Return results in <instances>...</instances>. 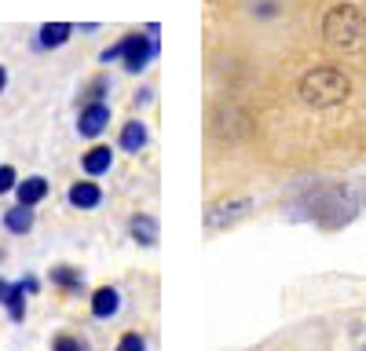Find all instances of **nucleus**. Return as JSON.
Here are the masks:
<instances>
[{
	"instance_id": "5",
	"label": "nucleus",
	"mask_w": 366,
	"mask_h": 351,
	"mask_svg": "<svg viewBox=\"0 0 366 351\" xmlns=\"http://www.w3.org/2000/svg\"><path fill=\"white\" fill-rule=\"evenodd\" d=\"M110 125V106L103 99H92V103H81L77 110V136L84 139H99Z\"/></svg>"
},
{
	"instance_id": "21",
	"label": "nucleus",
	"mask_w": 366,
	"mask_h": 351,
	"mask_svg": "<svg viewBox=\"0 0 366 351\" xmlns=\"http://www.w3.org/2000/svg\"><path fill=\"white\" fill-rule=\"evenodd\" d=\"M8 289H11V282H4V278H0V304L8 300Z\"/></svg>"
},
{
	"instance_id": "7",
	"label": "nucleus",
	"mask_w": 366,
	"mask_h": 351,
	"mask_svg": "<svg viewBox=\"0 0 366 351\" xmlns=\"http://www.w3.org/2000/svg\"><path fill=\"white\" fill-rule=\"evenodd\" d=\"M110 168H114V151H110V146H103V143H96L92 151H84V154H81V172H84V176H92V180L107 176Z\"/></svg>"
},
{
	"instance_id": "9",
	"label": "nucleus",
	"mask_w": 366,
	"mask_h": 351,
	"mask_svg": "<svg viewBox=\"0 0 366 351\" xmlns=\"http://www.w3.org/2000/svg\"><path fill=\"white\" fill-rule=\"evenodd\" d=\"M48 180L44 176H26V180H19V187H15V198H19V205H29V209H37V205L48 198Z\"/></svg>"
},
{
	"instance_id": "22",
	"label": "nucleus",
	"mask_w": 366,
	"mask_h": 351,
	"mask_svg": "<svg viewBox=\"0 0 366 351\" xmlns=\"http://www.w3.org/2000/svg\"><path fill=\"white\" fill-rule=\"evenodd\" d=\"M4 88H8V66L0 63V92H4Z\"/></svg>"
},
{
	"instance_id": "23",
	"label": "nucleus",
	"mask_w": 366,
	"mask_h": 351,
	"mask_svg": "<svg viewBox=\"0 0 366 351\" xmlns=\"http://www.w3.org/2000/svg\"><path fill=\"white\" fill-rule=\"evenodd\" d=\"M0 260H4V249H0Z\"/></svg>"
},
{
	"instance_id": "16",
	"label": "nucleus",
	"mask_w": 366,
	"mask_h": 351,
	"mask_svg": "<svg viewBox=\"0 0 366 351\" xmlns=\"http://www.w3.org/2000/svg\"><path fill=\"white\" fill-rule=\"evenodd\" d=\"M51 351H88V344L81 337H74V333H59L51 340Z\"/></svg>"
},
{
	"instance_id": "18",
	"label": "nucleus",
	"mask_w": 366,
	"mask_h": 351,
	"mask_svg": "<svg viewBox=\"0 0 366 351\" xmlns=\"http://www.w3.org/2000/svg\"><path fill=\"white\" fill-rule=\"evenodd\" d=\"M19 187V172L11 165H0V194H11Z\"/></svg>"
},
{
	"instance_id": "20",
	"label": "nucleus",
	"mask_w": 366,
	"mask_h": 351,
	"mask_svg": "<svg viewBox=\"0 0 366 351\" xmlns=\"http://www.w3.org/2000/svg\"><path fill=\"white\" fill-rule=\"evenodd\" d=\"M22 289H26V292H29V297H34V292H37V289H41V282H37V278H34V275H26V278H22Z\"/></svg>"
},
{
	"instance_id": "6",
	"label": "nucleus",
	"mask_w": 366,
	"mask_h": 351,
	"mask_svg": "<svg viewBox=\"0 0 366 351\" xmlns=\"http://www.w3.org/2000/svg\"><path fill=\"white\" fill-rule=\"evenodd\" d=\"M66 201L74 205V209H81V213H92V209H99V205H103V187L92 180V176H84V180L70 183Z\"/></svg>"
},
{
	"instance_id": "10",
	"label": "nucleus",
	"mask_w": 366,
	"mask_h": 351,
	"mask_svg": "<svg viewBox=\"0 0 366 351\" xmlns=\"http://www.w3.org/2000/svg\"><path fill=\"white\" fill-rule=\"evenodd\" d=\"M129 234H132V242H136V245L154 249V245H158V220H154V216H147V213H136V216L129 220Z\"/></svg>"
},
{
	"instance_id": "2",
	"label": "nucleus",
	"mask_w": 366,
	"mask_h": 351,
	"mask_svg": "<svg viewBox=\"0 0 366 351\" xmlns=\"http://www.w3.org/2000/svg\"><path fill=\"white\" fill-rule=\"evenodd\" d=\"M322 37L330 48H341V51H352L362 44L366 37V19L355 4H333L322 19Z\"/></svg>"
},
{
	"instance_id": "15",
	"label": "nucleus",
	"mask_w": 366,
	"mask_h": 351,
	"mask_svg": "<svg viewBox=\"0 0 366 351\" xmlns=\"http://www.w3.org/2000/svg\"><path fill=\"white\" fill-rule=\"evenodd\" d=\"M26 300H29V292L22 289V282H11L8 300H4V307H8V318H11V322H22V318H26Z\"/></svg>"
},
{
	"instance_id": "17",
	"label": "nucleus",
	"mask_w": 366,
	"mask_h": 351,
	"mask_svg": "<svg viewBox=\"0 0 366 351\" xmlns=\"http://www.w3.org/2000/svg\"><path fill=\"white\" fill-rule=\"evenodd\" d=\"M114 351H147V340L139 333H121V340H117Z\"/></svg>"
},
{
	"instance_id": "19",
	"label": "nucleus",
	"mask_w": 366,
	"mask_h": 351,
	"mask_svg": "<svg viewBox=\"0 0 366 351\" xmlns=\"http://www.w3.org/2000/svg\"><path fill=\"white\" fill-rule=\"evenodd\" d=\"M103 92H110V81L107 77H96L88 88H84V103H92V99H103Z\"/></svg>"
},
{
	"instance_id": "12",
	"label": "nucleus",
	"mask_w": 366,
	"mask_h": 351,
	"mask_svg": "<svg viewBox=\"0 0 366 351\" xmlns=\"http://www.w3.org/2000/svg\"><path fill=\"white\" fill-rule=\"evenodd\" d=\"M117 146H121L125 154H139L143 146H147V125H143V121L121 125V139H117Z\"/></svg>"
},
{
	"instance_id": "8",
	"label": "nucleus",
	"mask_w": 366,
	"mask_h": 351,
	"mask_svg": "<svg viewBox=\"0 0 366 351\" xmlns=\"http://www.w3.org/2000/svg\"><path fill=\"white\" fill-rule=\"evenodd\" d=\"M117 311H121V292L114 285H99L96 292H92V318L110 322Z\"/></svg>"
},
{
	"instance_id": "11",
	"label": "nucleus",
	"mask_w": 366,
	"mask_h": 351,
	"mask_svg": "<svg viewBox=\"0 0 366 351\" xmlns=\"http://www.w3.org/2000/svg\"><path fill=\"white\" fill-rule=\"evenodd\" d=\"M34 209H29V205H11V209L4 213V230L8 234H29L34 230Z\"/></svg>"
},
{
	"instance_id": "13",
	"label": "nucleus",
	"mask_w": 366,
	"mask_h": 351,
	"mask_svg": "<svg viewBox=\"0 0 366 351\" xmlns=\"http://www.w3.org/2000/svg\"><path fill=\"white\" fill-rule=\"evenodd\" d=\"M74 37V26L70 22H44L41 26V48H63Z\"/></svg>"
},
{
	"instance_id": "4",
	"label": "nucleus",
	"mask_w": 366,
	"mask_h": 351,
	"mask_svg": "<svg viewBox=\"0 0 366 351\" xmlns=\"http://www.w3.org/2000/svg\"><path fill=\"white\" fill-rule=\"evenodd\" d=\"M253 209V201L249 198H224V201H212L209 205V213H205V227L209 230H224L238 220H246Z\"/></svg>"
},
{
	"instance_id": "14",
	"label": "nucleus",
	"mask_w": 366,
	"mask_h": 351,
	"mask_svg": "<svg viewBox=\"0 0 366 351\" xmlns=\"http://www.w3.org/2000/svg\"><path fill=\"white\" fill-rule=\"evenodd\" d=\"M51 285H59L63 292H81L84 275H81L77 268H66V263H59V268H51Z\"/></svg>"
},
{
	"instance_id": "1",
	"label": "nucleus",
	"mask_w": 366,
	"mask_h": 351,
	"mask_svg": "<svg viewBox=\"0 0 366 351\" xmlns=\"http://www.w3.org/2000/svg\"><path fill=\"white\" fill-rule=\"evenodd\" d=\"M297 92H300V99L308 103V106L326 110V106H341L352 96V81L337 66H315V70H308V73L300 77Z\"/></svg>"
},
{
	"instance_id": "3",
	"label": "nucleus",
	"mask_w": 366,
	"mask_h": 351,
	"mask_svg": "<svg viewBox=\"0 0 366 351\" xmlns=\"http://www.w3.org/2000/svg\"><path fill=\"white\" fill-rule=\"evenodd\" d=\"M121 66H125L129 73H143L147 63L158 55V37H143V34H129V37H121Z\"/></svg>"
}]
</instances>
